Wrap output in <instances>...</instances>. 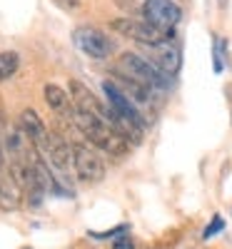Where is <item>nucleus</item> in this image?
<instances>
[{
	"label": "nucleus",
	"mask_w": 232,
	"mask_h": 249,
	"mask_svg": "<svg viewBox=\"0 0 232 249\" xmlns=\"http://www.w3.org/2000/svg\"><path fill=\"white\" fill-rule=\"evenodd\" d=\"M70 120L75 122V127L88 137V142L93 144V147L102 150V152H108L113 157H125L130 150V144L125 142L117 130L113 127L110 122H105L100 115L95 112H82V110H73Z\"/></svg>",
	"instance_id": "1"
},
{
	"label": "nucleus",
	"mask_w": 232,
	"mask_h": 249,
	"mask_svg": "<svg viewBox=\"0 0 232 249\" xmlns=\"http://www.w3.org/2000/svg\"><path fill=\"white\" fill-rule=\"evenodd\" d=\"M117 72L140 82V85H145L147 90H167L173 85V77L160 72L150 60L137 55V53H122L120 60H117Z\"/></svg>",
	"instance_id": "2"
},
{
	"label": "nucleus",
	"mask_w": 232,
	"mask_h": 249,
	"mask_svg": "<svg viewBox=\"0 0 232 249\" xmlns=\"http://www.w3.org/2000/svg\"><path fill=\"white\" fill-rule=\"evenodd\" d=\"M110 30L128 37V40H135V43H142L147 48L153 45H167L173 43L175 37V30H167V28H157L147 20H137V18H117L110 23Z\"/></svg>",
	"instance_id": "3"
},
{
	"label": "nucleus",
	"mask_w": 232,
	"mask_h": 249,
	"mask_svg": "<svg viewBox=\"0 0 232 249\" xmlns=\"http://www.w3.org/2000/svg\"><path fill=\"white\" fill-rule=\"evenodd\" d=\"M73 170L77 175L80 182H88V184H95V182H102L105 177V162L100 157V152L88 142H73Z\"/></svg>",
	"instance_id": "4"
},
{
	"label": "nucleus",
	"mask_w": 232,
	"mask_h": 249,
	"mask_svg": "<svg viewBox=\"0 0 232 249\" xmlns=\"http://www.w3.org/2000/svg\"><path fill=\"white\" fill-rule=\"evenodd\" d=\"M73 40H75V45L85 53L88 57H93V60H108L115 53V40L105 30L93 28V25L75 28L73 30Z\"/></svg>",
	"instance_id": "5"
},
{
	"label": "nucleus",
	"mask_w": 232,
	"mask_h": 249,
	"mask_svg": "<svg viewBox=\"0 0 232 249\" xmlns=\"http://www.w3.org/2000/svg\"><path fill=\"white\" fill-rule=\"evenodd\" d=\"M102 92H105V97H108V105H110V110H113L115 115H120L122 120L133 122L135 127H140V130L147 127V120L142 117V110L115 85L113 80H105V82H102Z\"/></svg>",
	"instance_id": "6"
},
{
	"label": "nucleus",
	"mask_w": 232,
	"mask_h": 249,
	"mask_svg": "<svg viewBox=\"0 0 232 249\" xmlns=\"http://www.w3.org/2000/svg\"><path fill=\"white\" fill-rule=\"evenodd\" d=\"M140 13L147 23L167 30H175V25L182 20V8L175 0H142Z\"/></svg>",
	"instance_id": "7"
},
{
	"label": "nucleus",
	"mask_w": 232,
	"mask_h": 249,
	"mask_svg": "<svg viewBox=\"0 0 232 249\" xmlns=\"http://www.w3.org/2000/svg\"><path fill=\"white\" fill-rule=\"evenodd\" d=\"M18 124H20V130L28 135V140H30V144L35 147V152L45 157L48 144H50V132H48V127H45V122L40 120V115H38L35 110L28 107V110L20 112Z\"/></svg>",
	"instance_id": "8"
},
{
	"label": "nucleus",
	"mask_w": 232,
	"mask_h": 249,
	"mask_svg": "<svg viewBox=\"0 0 232 249\" xmlns=\"http://www.w3.org/2000/svg\"><path fill=\"white\" fill-rule=\"evenodd\" d=\"M45 160L50 162V167L60 170L62 175H65V172L73 167V147H70L65 140H62V135L50 132V144H48Z\"/></svg>",
	"instance_id": "9"
},
{
	"label": "nucleus",
	"mask_w": 232,
	"mask_h": 249,
	"mask_svg": "<svg viewBox=\"0 0 232 249\" xmlns=\"http://www.w3.org/2000/svg\"><path fill=\"white\" fill-rule=\"evenodd\" d=\"M150 62L160 70V72H165L167 77H173L175 72H177V68H180V53L173 48V43H167V45H153L150 48Z\"/></svg>",
	"instance_id": "10"
},
{
	"label": "nucleus",
	"mask_w": 232,
	"mask_h": 249,
	"mask_svg": "<svg viewBox=\"0 0 232 249\" xmlns=\"http://www.w3.org/2000/svg\"><path fill=\"white\" fill-rule=\"evenodd\" d=\"M43 95H45V102H48V107L58 115H73V100L70 95L62 90L60 85H53V82H48V85L43 88Z\"/></svg>",
	"instance_id": "11"
},
{
	"label": "nucleus",
	"mask_w": 232,
	"mask_h": 249,
	"mask_svg": "<svg viewBox=\"0 0 232 249\" xmlns=\"http://www.w3.org/2000/svg\"><path fill=\"white\" fill-rule=\"evenodd\" d=\"M20 68V55L15 50H5V53H0V82H5L10 80Z\"/></svg>",
	"instance_id": "12"
},
{
	"label": "nucleus",
	"mask_w": 232,
	"mask_h": 249,
	"mask_svg": "<svg viewBox=\"0 0 232 249\" xmlns=\"http://www.w3.org/2000/svg\"><path fill=\"white\" fill-rule=\"evenodd\" d=\"M225 230V219L220 217V214H215V219L210 222L207 227H205V232H202V239H213L217 232H222Z\"/></svg>",
	"instance_id": "13"
},
{
	"label": "nucleus",
	"mask_w": 232,
	"mask_h": 249,
	"mask_svg": "<svg viewBox=\"0 0 232 249\" xmlns=\"http://www.w3.org/2000/svg\"><path fill=\"white\" fill-rule=\"evenodd\" d=\"M215 72H222V43L215 37Z\"/></svg>",
	"instance_id": "14"
},
{
	"label": "nucleus",
	"mask_w": 232,
	"mask_h": 249,
	"mask_svg": "<svg viewBox=\"0 0 232 249\" xmlns=\"http://www.w3.org/2000/svg\"><path fill=\"white\" fill-rule=\"evenodd\" d=\"M113 249H135V242H133V237H120L113 242Z\"/></svg>",
	"instance_id": "15"
},
{
	"label": "nucleus",
	"mask_w": 232,
	"mask_h": 249,
	"mask_svg": "<svg viewBox=\"0 0 232 249\" xmlns=\"http://www.w3.org/2000/svg\"><path fill=\"white\" fill-rule=\"evenodd\" d=\"M5 167V144H3V137H0V172Z\"/></svg>",
	"instance_id": "16"
},
{
	"label": "nucleus",
	"mask_w": 232,
	"mask_h": 249,
	"mask_svg": "<svg viewBox=\"0 0 232 249\" xmlns=\"http://www.w3.org/2000/svg\"><path fill=\"white\" fill-rule=\"evenodd\" d=\"M0 182H3V177H0Z\"/></svg>",
	"instance_id": "17"
}]
</instances>
